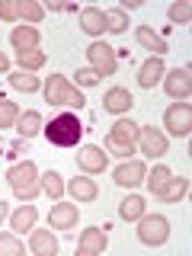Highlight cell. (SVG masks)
<instances>
[{
	"label": "cell",
	"mask_w": 192,
	"mask_h": 256,
	"mask_svg": "<svg viewBox=\"0 0 192 256\" xmlns=\"http://www.w3.org/2000/svg\"><path fill=\"white\" fill-rule=\"evenodd\" d=\"M6 68H10V58H6V54L0 52V74H6Z\"/></svg>",
	"instance_id": "37"
},
{
	"label": "cell",
	"mask_w": 192,
	"mask_h": 256,
	"mask_svg": "<svg viewBox=\"0 0 192 256\" xmlns=\"http://www.w3.org/2000/svg\"><path fill=\"white\" fill-rule=\"evenodd\" d=\"M102 16H106V32H112V36H122V32H128V13L122 10V6L102 10Z\"/></svg>",
	"instance_id": "26"
},
{
	"label": "cell",
	"mask_w": 192,
	"mask_h": 256,
	"mask_svg": "<svg viewBox=\"0 0 192 256\" xmlns=\"http://www.w3.org/2000/svg\"><path fill=\"white\" fill-rule=\"evenodd\" d=\"M164 128L170 134H176V138H189V132H192V106L189 102H173L164 112Z\"/></svg>",
	"instance_id": "6"
},
{
	"label": "cell",
	"mask_w": 192,
	"mask_h": 256,
	"mask_svg": "<svg viewBox=\"0 0 192 256\" xmlns=\"http://www.w3.org/2000/svg\"><path fill=\"white\" fill-rule=\"evenodd\" d=\"M134 38H138L141 48H148V52H154V58H164L166 52H170V45H166L164 36H157L150 26H134Z\"/></svg>",
	"instance_id": "17"
},
{
	"label": "cell",
	"mask_w": 192,
	"mask_h": 256,
	"mask_svg": "<svg viewBox=\"0 0 192 256\" xmlns=\"http://www.w3.org/2000/svg\"><path fill=\"white\" fill-rule=\"evenodd\" d=\"M6 182H10L13 196L20 202H32V198L42 192V176H38V166L32 160H20L6 170Z\"/></svg>",
	"instance_id": "1"
},
{
	"label": "cell",
	"mask_w": 192,
	"mask_h": 256,
	"mask_svg": "<svg viewBox=\"0 0 192 256\" xmlns=\"http://www.w3.org/2000/svg\"><path fill=\"white\" fill-rule=\"evenodd\" d=\"M0 20H6V22H16V20H20L16 0H0Z\"/></svg>",
	"instance_id": "35"
},
{
	"label": "cell",
	"mask_w": 192,
	"mask_h": 256,
	"mask_svg": "<svg viewBox=\"0 0 192 256\" xmlns=\"http://www.w3.org/2000/svg\"><path fill=\"white\" fill-rule=\"evenodd\" d=\"M186 192H189V180L186 176H170V182L164 186V192H160V202H170V205H176V202H182L186 198Z\"/></svg>",
	"instance_id": "23"
},
{
	"label": "cell",
	"mask_w": 192,
	"mask_h": 256,
	"mask_svg": "<svg viewBox=\"0 0 192 256\" xmlns=\"http://www.w3.org/2000/svg\"><path fill=\"white\" fill-rule=\"evenodd\" d=\"M0 148H4V138H0Z\"/></svg>",
	"instance_id": "39"
},
{
	"label": "cell",
	"mask_w": 192,
	"mask_h": 256,
	"mask_svg": "<svg viewBox=\"0 0 192 256\" xmlns=\"http://www.w3.org/2000/svg\"><path fill=\"white\" fill-rule=\"evenodd\" d=\"M6 218H10V205H6V202H0V224H4Z\"/></svg>",
	"instance_id": "36"
},
{
	"label": "cell",
	"mask_w": 192,
	"mask_h": 256,
	"mask_svg": "<svg viewBox=\"0 0 192 256\" xmlns=\"http://www.w3.org/2000/svg\"><path fill=\"white\" fill-rule=\"evenodd\" d=\"M170 176H173V170H170V166H164V164H157L150 173H144V182H148V189H150V196H154V198L164 192V186L170 182Z\"/></svg>",
	"instance_id": "24"
},
{
	"label": "cell",
	"mask_w": 192,
	"mask_h": 256,
	"mask_svg": "<svg viewBox=\"0 0 192 256\" xmlns=\"http://www.w3.org/2000/svg\"><path fill=\"white\" fill-rule=\"evenodd\" d=\"M170 237V221L164 214H148L144 212L138 218V240L144 246H164Z\"/></svg>",
	"instance_id": "5"
},
{
	"label": "cell",
	"mask_w": 192,
	"mask_h": 256,
	"mask_svg": "<svg viewBox=\"0 0 192 256\" xmlns=\"http://www.w3.org/2000/svg\"><path fill=\"white\" fill-rule=\"evenodd\" d=\"M164 90H166V96H173L176 102L189 100V93H192V70H189V64L173 68L170 74H164Z\"/></svg>",
	"instance_id": "8"
},
{
	"label": "cell",
	"mask_w": 192,
	"mask_h": 256,
	"mask_svg": "<svg viewBox=\"0 0 192 256\" xmlns=\"http://www.w3.org/2000/svg\"><path fill=\"white\" fill-rule=\"evenodd\" d=\"M100 84V74L93 68H80L77 70V86H96Z\"/></svg>",
	"instance_id": "34"
},
{
	"label": "cell",
	"mask_w": 192,
	"mask_h": 256,
	"mask_svg": "<svg viewBox=\"0 0 192 256\" xmlns=\"http://www.w3.org/2000/svg\"><path fill=\"white\" fill-rule=\"evenodd\" d=\"M29 250L36 253V256H54V253H58V240H54L52 230H36V228H32Z\"/></svg>",
	"instance_id": "19"
},
{
	"label": "cell",
	"mask_w": 192,
	"mask_h": 256,
	"mask_svg": "<svg viewBox=\"0 0 192 256\" xmlns=\"http://www.w3.org/2000/svg\"><path fill=\"white\" fill-rule=\"evenodd\" d=\"M64 189L74 196V202H96V198H100V186H96V180H90L86 173L84 176H74Z\"/></svg>",
	"instance_id": "15"
},
{
	"label": "cell",
	"mask_w": 192,
	"mask_h": 256,
	"mask_svg": "<svg viewBox=\"0 0 192 256\" xmlns=\"http://www.w3.org/2000/svg\"><path fill=\"white\" fill-rule=\"evenodd\" d=\"M134 106V96L132 90H125V86H112V90H106V96H102V109L112 112V116H125V112H132Z\"/></svg>",
	"instance_id": "14"
},
{
	"label": "cell",
	"mask_w": 192,
	"mask_h": 256,
	"mask_svg": "<svg viewBox=\"0 0 192 256\" xmlns=\"http://www.w3.org/2000/svg\"><path fill=\"white\" fill-rule=\"evenodd\" d=\"M42 132H45L48 144H54V148H77L80 134H84V125H80V118L74 112H61V116H54Z\"/></svg>",
	"instance_id": "2"
},
{
	"label": "cell",
	"mask_w": 192,
	"mask_h": 256,
	"mask_svg": "<svg viewBox=\"0 0 192 256\" xmlns=\"http://www.w3.org/2000/svg\"><path fill=\"white\" fill-rule=\"evenodd\" d=\"M16 10H20V20L32 22V26L45 20V6L36 4V0H16Z\"/></svg>",
	"instance_id": "27"
},
{
	"label": "cell",
	"mask_w": 192,
	"mask_h": 256,
	"mask_svg": "<svg viewBox=\"0 0 192 256\" xmlns=\"http://www.w3.org/2000/svg\"><path fill=\"white\" fill-rule=\"evenodd\" d=\"M166 16H170V22H176V26H186L192 20V4L189 0H180V4H173L170 10H166Z\"/></svg>",
	"instance_id": "31"
},
{
	"label": "cell",
	"mask_w": 192,
	"mask_h": 256,
	"mask_svg": "<svg viewBox=\"0 0 192 256\" xmlns=\"http://www.w3.org/2000/svg\"><path fill=\"white\" fill-rule=\"evenodd\" d=\"M10 45L16 52H29V48H38V29L36 26H16L10 32Z\"/></svg>",
	"instance_id": "22"
},
{
	"label": "cell",
	"mask_w": 192,
	"mask_h": 256,
	"mask_svg": "<svg viewBox=\"0 0 192 256\" xmlns=\"http://www.w3.org/2000/svg\"><path fill=\"white\" fill-rule=\"evenodd\" d=\"M26 246L16 234H0V256H22Z\"/></svg>",
	"instance_id": "32"
},
{
	"label": "cell",
	"mask_w": 192,
	"mask_h": 256,
	"mask_svg": "<svg viewBox=\"0 0 192 256\" xmlns=\"http://www.w3.org/2000/svg\"><path fill=\"white\" fill-rule=\"evenodd\" d=\"M77 218H80L77 205L61 202V198H58V205H52V212H48V228H52V230H74Z\"/></svg>",
	"instance_id": "12"
},
{
	"label": "cell",
	"mask_w": 192,
	"mask_h": 256,
	"mask_svg": "<svg viewBox=\"0 0 192 256\" xmlns=\"http://www.w3.org/2000/svg\"><path fill=\"white\" fill-rule=\"evenodd\" d=\"M45 102L48 106H61V109H84V93L77 84H70L64 74H52L45 80Z\"/></svg>",
	"instance_id": "3"
},
{
	"label": "cell",
	"mask_w": 192,
	"mask_h": 256,
	"mask_svg": "<svg viewBox=\"0 0 192 256\" xmlns=\"http://www.w3.org/2000/svg\"><path fill=\"white\" fill-rule=\"evenodd\" d=\"M86 58H90V68L100 77H112L118 70V58H116V48H109L106 42H93L86 48Z\"/></svg>",
	"instance_id": "7"
},
{
	"label": "cell",
	"mask_w": 192,
	"mask_h": 256,
	"mask_svg": "<svg viewBox=\"0 0 192 256\" xmlns=\"http://www.w3.org/2000/svg\"><path fill=\"white\" fill-rule=\"evenodd\" d=\"M109 246V237H106V228H86L77 240V253L80 256H100L102 250Z\"/></svg>",
	"instance_id": "13"
},
{
	"label": "cell",
	"mask_w": 192,
	"mask_h": 256,
	"mask_svg": "<svg viewBox=\"0 0 192 256\" xmlns=\"http://www.w3.org/2000/svg\"><path fill=\"white\" fill-rule=\"evenodd\" d=\"M164 74H166L164 58H154V54H150V58L138 68V86H144V90H154V84H160Z\"/></svg>",
	"instance_id": "16"
},
{
	"label": "cell",
	"mask_w": 192,
	"mask_h": 256,
	"mask_svg": "<svg viewBox=\"0 0 192 256\" xmlns=\"http://www.w3.org/2000/svg\"><path fill=\"white\" fill-rule=\"evenodd\" d=\"M106 164H109V154H106L102 148H96V144H84V148L77 150V166H80L86 176L102 173V170H106Z\"/></svg>",
	"instance_id": "10"
},
{
	"label": "cell",
	"mask_w": 192,
	"mask_h": 256,
	"mask_svg": "<svg viewBox=\"0 0 192 256\" xmlns=\"http://www.w3.org/2000/svg\"><path fill=\"white\" fill-rule=\"evenodd\" d=\"M138 148L141 154L148 157H164L170 150V141H166L164 132H157L154 125H138Z\"/></svg>",
	"instance_id": "9"
},
{
	"label": "cell",
	"mask_w": 192,
	"mask_h": 256,
	"mask_svg": "<svg viewBox=\"0 0 192 256\" xmlns=\"http://www.w3.org/2000/svg\"><path fill=\"white\" fill-rule=\"evenodd\" d=\"M36 221H38V212H36V205H20L16 212L10 214V228H13V234H22V230H32L36 228Z\"/></svg>",
	"instance_id": "20"
},
{
	"label": "cell",
	"mask_w": 192,
	"mask_h": 256,
	"mask_svg": "<svg viewBox=\"0 0 192 256\" xmlns=\"http://www.w3.org/2000/svg\"><path fill=\"white\" fill-rule=\"evenodd\" d=\"M10 86H13V90H20V93H36L42 84H38V77L26 74V70H13V74H10Z\"/></svg>",
	"instance_id": "30"
},
{
	"label": "cell",
	"mask_w": 192,
	"mask_h": 256,
	"mask_svg": "<svg viewBox=\"0 0 192 256\" xmlns=\"http://www.w3.org/2000/svg\"><path fill=\"white\" fill-rule=\"evenodd\" d=\"M144 173H148V166L141 164V160H125V164H118L116 170H112V182L116 186H125V189H134L144 182Z\"/></svg>",
	"instance_id": "11"
},
{
	"label": "cell",
	"mask_w": 192,
	"mask_h": 256,
	"mask_svg": "<svg viewBox=\"0 0 192 256\" xmlns=\"http://www.w3.org/2000/svg\"><path fill=\"white\" fill-rule=\"evenodd\" d=\"M118 214H122L125 221H138L141 214H144V198L141 196H128L118 202Z\"/></svg>",
	"instance_id": "29"
},
{
	"label": "cell",
	"mask_w": 192,
	"mask_h": 256,
	"mask_svg": "<svg viewBox=\"0 0 192 256\" xmlns=\"http://www.w3.org/2000/svg\"><path fill=\"white\" fill-rule=\"evenodd\" d=\"M45 52H38V48H29V52H16V64H20V70H26V74H32V70H42L45 68Z\"/></svg>",
	"instance_id": "25"
},
{
	"label": "cell",
	"mask_w": 192,
	"mask_h": 256,
	"mask_svg": "<svg viewBox=\"0 0 192 256\" xmlns=\"http://www.w3.org/2000/svg\"><path fill=\"white\" fill-rule=\"evenodd\" d=\"M80 29H84L86 36H102V32H106V16H102L100 6L80 10Z\"/></svg>",
	"instance_id": "21"
},
{
	"label": "cell",
	"mask_w": 192,
	"mask_h": 256,
	"mask_svg": "<svg viewBox=\"0 0 192 256\" xmlns=\"http://www.w3.org/2000/svg\"><path fill=\"white\" fill-rule=\"evenodd\" d=\"M16 118H20V106L10 102V100H0V132H4V128H13Z\"/></svg>",
	"instance_id": "33"
},
{
	"label": "cell",
	"mask_w": 192,
	"mask_h": 256,
	"mask_svg": "<svg viewBox=\"0 0 192 256\" xmlns=\"http://www.w3.org/2000/svg\"><path fill=\"white\" fill-rule=\"evenodd\" d=\"M20 154H22V141H16L13 148H10V157H20Z\"/></svg>",
	"instance_id": "38"
},
{
	"label": "cell",
	"mask_w": 192,
	"mask_h": 256,
	"mask_svg": "<svg viewBox=\"0 0 192 256\" xmlns=\"http://www.w3.org/2000/svg\"><path fill=\"white\" fill-rule=\"evenodd\" d=\"M42 192H45L48 198H54V202H58V198L64 196V180H61V173H58V170L42 173Z\"/></svg>",
	"instance_id": "28"
},
{
	"label": "cell",
	"mask_w": 192,
	"mask_h": 256,
	"mask_svg": "<svg viewBox=\"0 0 192 256\" xmlns=\"http://www.w3.org/2000/svg\"><path fill=\"white\" fill-rule=\"evenodd\" d=\"M16 134H20V138H36L38 132H42L45 128V122H42V112H36V109H26V112H20V118H16Z\"/></svg>",
	"instance_id": "18"
},
{
	"label": "cell",
	"mask_w": 192,
	"mask_h": 256,
	"mask_svg": "<svg viewBox=\"0 0 192 256\" xmlns=\"http://www.w3.org/2000/svg\"><path fill=\"white\" fill-rule=\"evenodd\" d=\"M102 148H106V154H116V157L128 160L134 154V148H138V122H132V118H118V122L109 128Z\"/></svg>",
	"instance_id": "4"
}]
</instances>
